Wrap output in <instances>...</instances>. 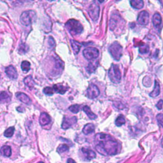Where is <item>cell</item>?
Instances as JSON below:
<instances>
[{"label":"cell","instance_id":"cell-1","mask_svg":"<svg viewBox=\"0 0 163 163\" xmlns=\"http://www.w3.org/2000/svg\"><path fill=\"white\" fill-rule=\"evenodd\" d=\"M96 150L103 155H114L117 154L118 143L111 136L105 133H98L95 136Z\"/></svg>","mask_w":163,"mask_h":163},{"label":"cell","instance_id":"cell-2","mask_svg":"<svg viewBox=\"0 0 163 163\" xmlns=\"http://www.w3.org/2000/svg\"><path fill=\"white\" fill-rule=\"evenodd\" d=\"M66 28L73 36H76L83 31L84 28L79 21L75 19H70L66 23Z\"/></svg>","mask_w":163,"mask_h":163},{"label":"cell","instance_id":"cell-3","mask_svg":"<svg viewBox=\"0 0 163 163\" xmlns=\"http://www.w3.org/2000/svg\"><path fill=\"white\" fill-rule=\"evenodd\" d=\"M108 75L110 80L114 84L120 83L121 80V73L119 67L117 64H112L108 71Z\"/></svg>","mask_w":163,"mask_h":163},{"label":"cell","instance_id":"cell-4","mask_svg":"<svg viewBox=\"0 0 163 163\" xmlns=\"http://www.w3.org/2000/svg\"><path fill=\"white\" fill-rule=\"evenodd\" d=\"M36 17V13L33 10L24 12L20 17V21L22 25L28 26L31 25Z\"/></svg>","mask_w":163,"mask_h":163},{"label":"cell","instance_id":"cell-5","mask_svg":"<svg viewBox=\"0 0 163 163\" xmlns=\"http://www.w3.org/2000/svg\"><path fill=\"white\" fill-rule=\"evenodd\" d=\"M109 52L112 57L118 61L122 55V47L118 42H115L110 46Z\"/></svg>","mask_w":163,"mask_h":163},{"label":"cell","instance_id":"cell-6","mask_svg":"<svg viewBox=\"0 0 163 163\" xmlns=\"http://www.w3.org/2000/svg\"><path fill=\"white\" fill-rule=\"evenodd\" d=\"M99 54V50L94 47H87L83 51V55L85 58L89 61H93L98 58Z\"/></svg>","mask_w":163,"mask_h":163},{"label":"cell","instance_id":"cell-7","mask_svg":"<svg viewBox=\"0 0 163 163\" xmlns=\"http://www.w3.org/2000/svg\"><path fill=\"white\" fill-rule=\"evenodd\" d=\"M89 14L90 17L94 21L96 20L99 18L100 15V6L96 3L94 2L90 5L89 8Z\"/></svg>","mask_w":163,"mask_h":163},{"label":"cell","instance_id":"cell-8","mask_svg":"<svg viewBox=\"0 0 163 163\" xmlns=\"http://www.w3.org/2000/svg\"><path fill=\"white\" fill-rule=\"evenodd\" d=\"M77 122V117H68L64 116L63 118V123L61 124V127L63 130H67L76 124Z\"/></svg>","mask_w":163,"mask_h":163},{"label":"cell","instance_id":"cell-9","mask_svg":"<svg viewBox=\"0 0 163 163\" xmlns=\"http://www.w3.org/2000/svg\"><path fill=\"white\" fill-rule=\"evenodd\" d=\"M100 94V89L93 84H91L87 90V96L90 99H94L97 98Z\"/></svg>","mask_w":163,"mask_h":163},{"label":"cell","instance_id":"cell-10","mask_svg":"<svg viewBox=\"0 0 163 163\" xmlns=\"http://www.w3.org/2000/svg\"><path fill=\"white\" fill-rule=\"evenodd\" d=\"M137 22L141 26L147 25L149 22V13L147 11H141L138 14Z\"/></svg>","mask_w":163,"mask_h":163},{"label":"cell","instance_id":"cell-11","mask_svg":"<svg viewBox=\"0 0 163 163\" xmlns=\"http://www.w3.org/2000/svg\"><path fill=\"white\" fill-rule=\"evenodd\" d=\"M5 73L6 74L9 78H10L11 79H17L18 77V73L16 69L15 68V67L10 65L7 66L5 68Z\"/></svg>","mask_w":163,"mask_h":163},{"label":"cell","instance_id":"cell-12","mask_svg":"<svg viewBox=\"0 0 163 163\" xmlns=\"http://www.w3.org/2000/svg\"><path fill=\"white\" fill-rule=\"evenodd\" d=\"M39 122L42 126H45L46 125L49 124L51 122V118L50 115L48 114L45 113V112H42L40 114Z\"/></svg>","mask_w":163,"mask_h":163},{"label":"cell","instance_id":"cell-13","mask_svg":"<svg viewBox=\"0 0 163 163\" xmlns=\"http://www.w3.org/2000/svg\"><path fill=\"white\" fill-rule=\"evenodd\" d=\"M82 151L83 154L85 155V156H86V158L89 161H91L92 159L96 158V153H95L93 150H91V149L84 147L82 148Z\"/></svg>","mask_w":163,"mask_h":163},{"label":"cell","instance_id":"cell-14","mask_svg":"<svg viewBox=\"0 0 163 163\" xmlns=\"http://www.w3.org/2000/svg\"><path fill=\"white\" fill-rule=\"evenodd\" d=\"M15 96L19 101L25 104H29L31 103V101L28 95L23 93H17Z\"/></svg>","mask_w":163,"mask_h":163},{"label":"cell","instance_id":"cell-15","mask_svg":"<svg viewBox=\"0 0 163 163\" xmlns=\"http://www.w3.org/2000/svg\"><path fill=\"white\" fill-rule=\"evenodd\" d=\"M52 88H53L54 92H56V93L61 94H64L68 90V87L64 86L63 85L61 84H57L54 85Z\"/></svg>","mask_w":163,"mask_h":163},{"label":"cell","instance_id":"cell-16","mask_svg":"<svg viewBox=\"0 0 163 163\" xmlns=\"http://www.w3.org/2000/svg\"><path fill=\"white\" fill-rule=\"evenodd\" d=\"M98 65H99V63H98V61H91L86 68L87 71L89 73H94L97 69Z\"/></svg>","mask_w":163,"mask_h":163},{"label":"cell","instance_id":"cell-17","mask_svg":"<svg viewBox=\"0 0 163 163\" xmlns=\"http://www.w3.org/2000/svg\"><path fill=\"white\" fill-rule=\"evenodd\" d=\"M94 130H95L94 125L92 123H89L84 125L82 132L84 134L88 135L89 134L93 133V132L94 131Z\"/></svg>","mask_w":163,"mask_h":163},{"label":"cell","instance_id":"cell-18","mask_svg":"<svg viewBox=\"0 0 163 163\" xmlns=\"http://www.w3.org/2000/svg\"><path fill=\"white\" fill-rule=\"evenodd\" d=\"M160 91H161L160 85H159V82L157 80H155L154 88L149 95H150V96L152 98H155L158 96L159 94H160Z\"/></svg>","mask_w":163,"mask_h":163},{"label":"cell","instance_id":"cell-19","mask_svg":"<svg viewBox=\"0 0 163 163\" xmlns=\"http://www.w3.org/2000/svg\"><path fill=\"white\" fill-rule=\"evenodd\" d=\"M0 152L1 154L5 156V157H9L12 155V149L11 147L8 145H4L0 149Z\"/></svg>","mask_w":163,"mask_h":163},{"label":"cell","instance_id":"cell-20","mask_svg":"<svg viewBox=\"0 0 163 163\" xmlns=\"http://www.w3.org/2000/svg\"><path fill=\"white\" fill-rule=\"evenodd\" d=\"M24 82L26 86L30 89H33L34 87H35V82H34L33 77L31 75H29L24 78Z\"/></svg>","mask_w":163,"mask_h":163},{"label":"cell","instance_id":"cell-21","mask_svg":"<svg viewBox=\"0 0 163 163\" xmlns=\"http://www.w3.org/2000/svg\"><path fill=\"white\" fill-rule=\"evenodd\" d=\"M70 43H71V47H72V49L73 50L74 54H77L79 52L82 45L79 42H77V41L73 40H71Z\"/></svg>","mask_w":163,"mask_h":163},{"label":"cell","instance_id":"cell-22","mask_svg":"<svg viewBox=\"0 0 163 163\" xmlns=\"http://www.w3.org/2000/svg\"><path fill=\"white\" fill-rule=\"evenodd\" d=\"M130 4L132 8L135 9H141L143 7L144 3L142 0H132L130 1Z\"/></svg>","mask_w":163,"mask_h":163},{"label":"cell","instance_id":"cell-23","mask_svg":"<svg viewBox=\"0 0 163 163\" xmlns=\"http://www.w3.org/2000/svg\"><path fill=\"white\" fill-rule=\"evenodd\" d=\"M162 22V18L161 15L159 13H155V14L153 15L152 18V22L153 24L155 27H158L161 25Z\"/></svg>","mask_w":163,"mask_h":163},{"label":"cell","instance_id":"cell-24","mask_svg":"<svg viewBox=\"0 0 163 163\" xmlns=\"http://www.w3.org/2000/svg\"><path fill=\"white\" fill-rule=\"evenodd\" d=\"M83 110H84V111L85 112V113L86 114V115H87L88 117L90 118V119L94 120V119H95V118H96V117H97L96 115L94 114L93 112L91 111L89 107L84 106L83 107Z\"/></svg>","mask_w":163,"mask_h":163},{"label":"cell","instance_id":"cell-25","mask_svg":"<svg viewBox=\"0 0 163 163\" xmlns=\"http://www.w3.org/2000/svg\"><path fill=\"white\" fill-rule=\"evenodd\" d=\"M11 100V98L9 96V94L5 91L0 92V103L3 102H8Z\"/></svg>","mask_w":163,"mask_h":163},{"label":"cell","instance_id":"cell-26","mask_svg":"<svg viewBox=\"0 0 163 163\" xmlns=\"http://www.w3.org/2000/svg\"><path fill=\"white\" fill-rule=\"evenodd\" d=\"M29 46L26 43H21L19 47L18 52L20 54H24L29 51Z\"/></svg>","mask_w":163,"mask_h":163},{"label":"cell","instance_id":"cell-27","mask_svg":"<svg viewBox=\"0 0 163 163\" xmlns=\"http://www.w3.org/2000/svg\"><path fill=\"white\" fill-rule=\"evenodd\" d=\"M21 69L24 72L27 73L31 69V63L27 61H24L21 63Z\"/></svg>","mask_w":163,"mask_h":163},{"label":"cell","instance_id":"cell-28","mask_svg":"<svg viewBox=\"0 0 163 163\" xmlns=\"http://www.w3.org/2000/svg\"><path fill=\"white\" fill-rule=\"evenodd\" d=\"M115 125H117L118 127H120L122 126V125H124L125 123V120L124 117L123 115H119L117 118L116 120H115Z\"/></svg>","mask_w":163,"mask_h":163},{"label":"cell","instance_id":"cell-29","mask_svg":"<svg viewBox=\"0 0 163 163\" xmlns=\"http://www.w3.org/2000/svg\"><path fill=\"white\" fill-rule=\"evenodd\" d=\"M15 131V127H10L6 130L4 132V136L6 138H10L13 135Z\"/></svg>","mask_w":163,"mask_h":163},{"label":"cell","instance_id":"cell-30","mask_svg":"<svg viewBox=\"0 0 163 163\" xmlns=\"http://www.w3.org/2000/svg\"><path fill=\"white\" fill-rule=\"evenodd\" d=\"M69 150V147L66 144H62L60 145L57 148V152L61 154V153H63L64 152H66Z\"/></svg>","mask_w":163,"mask_h":163},{"label":"cell","instance_id":"cell-31","mask_svg":"<svg viewBox=\"0 0 163 163\" xmlns=\"http://www.w3.org/2000/svg\"><path fill=\"white\" fill-rule=\"evenodd\" d=\"M69 110L71 111L72 113L77 114L80 111V105L79 104H73L69 107Z\"/></svg>","mask_w":163,"mask_h":163},{"label":"cell","instance_id":"cell-32","mask_svg":"<svg viewBox=\"0 0 163 163\" xmlns=\"http://www.w3.org/2000/svg\"><path fill=\"white\" fill-rule=\"evenodd\" d=\"M149 51V47L147 44L142 43L140 46V52L141 54L147 53Z\"/></svg>","mask_w":163,"mask_h":163},{"label":"cell","instance_id":"cell-33","mask_svg":"<svg viewBox=\"0 0 163 163\" xmlns=\"http://www.w3.org/2000/svg\"><path fill=\"white\" fill-rule=\"evenodd\" d=\"M43 93L46 94V95H48V96H51V95H52L54 94V89L52 87H46L43 89Z\"/></svg>","mask_w":163,"mask_h":163},{"label":"cell","instance_id":"cell-34","mask_svg":"<svg viewBox=\"0 0 163 163\" xmlns=\"http://www.w3.org/2000/svg\"><path fill=\"white\" fill-rule=\"evenodd\" d=\"M146 81V82H143V85L145 86L146 87H150L151 86V84H152V82H151V79L150 77H145L144 79H143V82H145Z\"/></svg>","mask_w":163,"mask_h":163},{"label":"cell","instance_id":"cell-35","mask_svg":"<svg viewBox=\"0 0 163 163\" xmlns=\"http://www.w3.org/2000/svg\"><path fill=\"white\" fill-rule=\"evenodd\" d=\"M156 118H157V121L158 122L159 124L160 125L161 127H163V114H159L157 115Z\"/></svg>","mask_w":163,"mask_h":163},{"label":"cell","instance_id":"cell-36","mask_svg":"<svg viewBox=\"0 0 163 163\" xmlns=\"http://www.w3.org/2000/svg\"><path fill=\"white\" fill-rule=\"evenodd\" d=\"M48 43H49V45L52 47V48H54V47L56 45V42H55V40L52 38V36H50L48 40Z\"/></svg>","mask_w":163,"mask_h":163},{"label":"cell","instance_id":"cell-37","mask_svg":"<svg viewBox=\"0 0 163 163\" xmlns=\"http://www.w3.org/2000/svg\"><path fill=\"white\" fill-rule=\"evenodd\" d=\"M114 105H115V107L118 108V109H120V110L123 109V108H125L124 104L122 103V102H115Z\"/></svg>","mask_w":163,"mask_h":163},{"label":"cell","instance_id":"cell-38","mask_svg":"<svg viewBox=\"0 0 163 163\" xmlns=\"http://www.w3.org/2000/svg\"><path fill=\"white\" fill-rule=\"evenodd\" d=\"M156 107L158 110H162L163 108V100H159L158 103L156 104Z\"/></svg>","mask_w":163,"mask_h":163},{"label":"cell","instance_id":"cell-39","mask_svg":"<svg viewBox=\"0 0 163 163\" xmlns=\"http://www.w3.org/2000/svg\"><path fill=\"white\" fill-rule=\"evenodd\" d=\"M67 163H77L73 159H71V158H69L68 159V161H67Z\"/></svg>","mask_w":163,"mask_h":163},{"label":"cell","instance_id":"cell-40","mask_svg":"<svg viewBox=\"0 0 163 163\" xmlns=\"http://www.w3.org/2000/svg\"><path fill=\"white\" fill-rule=\"evenodd\" d=\"M161 146H162V147L163 148V137H162V141H161Z\"/></svg>","mask_w":163,"mask_h":163},{"label":"cell","instance_id":"cell-41","mask_svg":"<svg viewBox=\"0 0 163 163\" xmlns=\"http://www.w3.org/2000/svg\"><path fill=\"white\" fill-rule=\"evenodd\" d=\"M161 2V3H162V4L163 5V1H160Z\"/></svg>","mask_w":163,"mask_h":163},{"label":"cell","instance_id":"cell-42","mask_svg":"<svg viewBox=\"0 0 163 163\" xmlns=\"http://www.w3.org/2000/svg\"><path fill=\"white\" fill-rule=\"evenodd\" d=\"M38 163H44V162H39Z\"/></svg>","mask_w":163,"mask_h":163}]
</instances>
